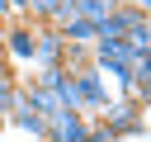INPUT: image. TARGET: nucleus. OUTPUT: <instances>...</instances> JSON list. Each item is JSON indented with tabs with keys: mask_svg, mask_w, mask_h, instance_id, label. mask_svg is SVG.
<instances>
[{
	"mask_svg": "<svg viewBox=\"0 0 151 142\" xmlns=\"http://www.w3.org/2000/svg\"><path fill=\"white\" fill-rule=\"evenodd\" d=\"M0 47H5V57H9V62L28 66V62H33V24H28V19L5 24V28H0Z\"/></svg>",
	"mask_w": 151,
	"mask_h": 142,
	"instance_id": "obj_4",
	"label": "nucleus"
},
{
	"mask_svg": "<svg viewBox=\"0 0 151 142\" xmlns=\"http://www.w3.org/2000/svg\"><path fill=\"white\" fill-rule=\"evenodd\" d=\"M142 114H146V109H142L137 99H127V95H113V99H109V104H104L94 118H104V123H109L118 137H142V133H146V118H142Z\"/></svg>",
	"mask_w": 151,
	"mask_h": 142,
	"instance_id": "obj_1",
	"label": "nucleus"
},
{
	"mask_svg": "<svg viewBox=\"0 0 151 142\" xmlns=\"http://www.w3.org/2000/svg\"><path fill=\"white\" fill-rule=\"evenodd\" d=\"M47 142H85L90 137V114H76V109H57L47 114Z\"/></svg>",
	"mask_w": 151,
	"mask_h": 142,
	"instance_id": "obj_3",
	"label": "nucleus"
},
{
	"mask_svg": "<svg viewBox=\"0 0 151 142\" xmlns=\"http://www.w3.org/2000/svg\"><path fill=\"white\" fill-rule=\"evenodd\" d=\"M61 52H66V38L52 28V24H33V71H47V66H61Z\"/></svg>",
	"mask_w": 151,
	"mask_h": 142,
	"instance_id": "obj_2",
	"label": "nucleus"
},
{
	"mask_svg": "<svg viewBox=\"0 0 151 142\" xmlns=\"http://www.w3.org/2000/svg\"><path fill=\"white\" fill-rule=\"evenodd\" d=\"M14 14H19V9H14V0H0V24H9Z\"/></svg>",
	"mask_w": 151,
	"mask_h": 142,
	"instance_id": "obj_7",
	"label": "nucleus"
},
{
	"mask_svg": "<svg viewBox=\"0 0 151 142\" xmlns=\"http://www.w3.org/2000/svg\"><path fill=\"white\" fill-rule=\"evenodd\" d=\"M57 33H61L66 43H80V47H90V43H94V24H90V19H71V24H61Z\"/></svg>",
	"mask_w": 151,
	"mask_h": 142,
	"instance_id": "obj_5",
	"label": "nucleus"
},
{
	"mask_svg": "<svg viewBox=\"0 0 151 142\" xmlns=\"http://www.w3.org/2000/svg\"><path fill=\"white\" fill-rule=\"evenodd\" d=\"M0 28H5V24H0Z\"/></svg>",
	"mask_w": 151,
	"mask_h": 142,
	"instance_id": "obj_9",
	"label": "nucleus"
},
{
	"mask_svg": "<svg viewBox=\"0 0 151 142\" xmlns=\"http://www.w3.org/2000/svg\"><path fill=\"white\" fill-rule=\"evenodd\" d=\"M5 123H9V118H5V114H0V128H5Z\"/></svg>",
	"mask_w": 151,
	"mask_h": 142,
	"instance_id": "obj_8",
	"label": "nucleus"
},
{
	"mask_svg": "<svg viewBox=\"0 0 151 142\" xmlns=\"http://www.w3.org/2000/svg\"><path fill=\"white\" fill-rule=\"evenodd\" d=\"M85 142H123V137H118L104 118H90V137H85Z\"/></svg>",
	"mask_w": 151,
	"mask_h": 142,
	"instance_id": "obj_6",
	"label": "nucleus"
}]
</instances>
